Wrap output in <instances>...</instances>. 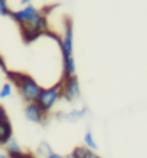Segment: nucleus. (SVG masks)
I'll return each mask as SVG.
<instances>
[{
  "mask_svg": "<svg viewBox=\"0 0 147 158\" xmlns=\"http://www.w3.org/2000/svg\"><path fill=\"white\" fill-rule=\"evenodd\" d=\"M13 84L18 89V93L26 103L37 102L42 86L34 80V78L25 73H9Z\"/></svg>",
  "mask_w": 147,
  "mask_h": 158,
  "instance_id": "obj_1",
  "label": "nucleus"
},
{
  "mask_svg": "<svg viewBox=\"0 0 147 158\" xmlns=\"http://www.w3.org/2000/svg\"><path fill=\"white\" fill-rule=\"evenodd\" d=\"M20 26H21V31L24 38L26 41H31V39H35L37 37L42 35L43 33L47 31L48 20L46 13L42 12V10H38L29 21Z\"/></svg>",
  "mask_w": 147,
  "mask_h": 158,
  "instance_id": "obj_2",
  "label": "nucleus"
},
{
  "mask_svg": "<svg viewBox=\"0 0 147 158\" xmlns=\"http://www.w3.org/2000/svg\"><path fill=\"white\" fill-rule=\"evenodd\" d=\"M60 98H61V82L50 88H42L39 97L37 99V103L42 107L44 112L48 114Z\"/></svg>",
  "mask_w": 147,
  "mask_h": 158,
  "instance_id": "obj_3",
  "label": "nucleus"
},
{
  "mask_svg": "<svg viewBox=\"0 0 147 158\" xmlns=\"http://www.w3.org/2000/svg\"><path fill=\"white\" fill-rule=\"evenodd\" d=\"M61 98H64L68 102L76 101L80 98L81 95V89H80V82L76 76H72L65 80H61Z\"/></svg>",
  "mask_w": 147,
  "mask_h": 158,
  "instance_id": "obj_4",
  "label": "nucleus"
},
{
  "mask_svg": "<svg viewBox=\"0 0 147 158\" xmlns=\"http://www.w3.org/2000/svg\"><path fill=\"white\" fill-rule=\"evenodd\" d=\"M60 48L63 52V58L73 55V27L70 21H68L63 35L60 38Z\"/></svg>",
  "mask_w": 147,
  "mask_h": 158,
  "instance_id": "obj_5",
  "label": "nucleus"
},
{
  "mask_svg": "<svg viewBox=\"0 0 147 158\" xmlns=\"http://www.w3.org/2000/svg\"><path fill=\"white\" fill-rule=\"evenodd\" d=\"M47 112H44L42 110V107L39 106L37 102H30L26 103L25 106V116L29 122L33 123H42L44 119H46Z\"/></svg>",
  "mask_w": 147,
  "mask_h": 158,
  "instance_id": "obj_6",
  "label": "nucleus"
},
{
  "mask_svg": "<svg viewBox=\"0 0 147 158\" xmlns=\"http://www.w3.org/2000/svg\"><path fill=\"white\" fill-rule=\"evenodd\" d=\"M37 12H38V9L34 7L33 4H26L24 8L17 9V10H12L10 17H12L18 25H22V24H25V22L29 21Z\"/></svg>",
  "mask_w": 147,
  "mask_h": 158,
  "instance_id": "obj_7",
  "label": "nucleus"
},
{
  "mask_svg": "<svg viewBox=\"0 0 147 158\" xmlns=\"http://www.w3.org/2000/svg\"><path fill=\"white\" fill-rule=\"evenodd\" d=\"M12 124L9 119L0 122V146H5L12 139Z\"/></svg>",
  "mask_w": 147,
  "mask_h": 158,
  "instance_id": "obj_8",
  "label": "nucleus"
},
{
  "mask_svg": "<svg viewBox=\"0 0 147 158\" xmlns=\"http://www.w3.org/2000/svg\"><path fill=\"white\" fill-rule=\"evenodd\" d=\"M72 76H76V60L73 55L63 58V80Z\"/></svg>",
  "mask_w": 147,
  "mask_h": 158,
  "instance_id": "obj_9",
  "label": "nucleus"
},
{
  "mask_svg": "<svg viewBox=\"0 0 147 158\" xmlns=\"http://www.w3.org/2000/svg\"><path fill=\"white\" fill-rule=\"evenodd\" d=\"M74 158H93L94 153L91 149H89L87 146H77V148L73 149V152L70 153Z\"/></svg>",
  "mask_w": 147,
  "mask_h": 158,
  "instance_id": "obj_10",
  "label": "nucleus"
},
{
  "mask_svg": "<svg viewBox=\"0 0 147 158\" xmlns=\"http://www.w3.org/2000/svg\"><path fill=\"white\" fill-rule=\"evenodd\" d=\"M83 141H85V146H87L89 149L95 150V149L98 148V145L95 144V140H94V137H93V133H91V132H87L86 135H85Z\"/></svg>",
  "mask_w": 147,
  "mask_h": 158,
  "instance_id": "obj_11",
  "label": "nucleus"
},
{
  "mask_svg": "<svg viewBox=\"0 0 147 158\" xmlns=\"http://www.w3.org/2000/svg\"><path fill=\"white\" fill-rule=\"evenodd\" d=\"M12 9L9 8L7 0H0V16H10Z\"/></svg>",
  "mask_w": 147,
  "mask_h": 158,
  "instance_id": "obj_12",
  "label": "nucleus"
},
{
  "mask_svg": "<svg viewBox=\"0 0 147 158\" xmlns=\"http://www.w3.org/2000/svg\"><path fill=\"white\" fill-rule=\"evenodd\" d=\"M85 115H86V111H85V110H73V111H70L69 112V114H68V115H65V118H68V119H81V118L82 116H85Z\"/></svg>",
  "mask_w": 147,
  "mask_h": 158,
  "instance_id": "obj_13",
  "label": "nucleus"
},
{
  "mask_svg": "<svg viewBox=\"0 0 147 158\" xmlns=\"http://www.w3.org/2000/svg\"><path fill=\"white\" fill-rule=\"evenodd\" d=\"M10 94H12V86H10L9 84H4L2 89H0V98L2 99L8 98Z\"/></svg>",
  "mask_w": 147,
  "mask_h": 158,
  "instance_id": "obj_14",
  "label": "nucleus"
},
{
  "mask_svg": "<svg viewBox=\"0 0 147 158\" xmlns=\"http://www.w3.org/2000/svg\"><path fill=\"white\" fill-rule=\"evenodd\" d=\"M7 119H8L7 111H5V109H4V106H3V105H0V122L7 120Z\"/></svg>",
  "mask_w": 147,
  "mask_h": 158,
  "instance_id": "obj_15",
  "label": "nucleus"
},
{
  "mask_svg": "<svg viewBox=\"0 0 147 158\" xmlns=\"http://www.w3.org/2000/svg\"><path fill=\"white\" fill-rule=\"evenodd\" d=\"M46 158H64V157H61V156L58 154V153H54V152H51V153H50Z\"/></svg>",
  "mask_w": 147,
  "mask_h": 158,
  "instance_id": "obj_16",
  "label": "nucleus"
},
{
  "mask_svg": "<svg viewBox=\"0 0 147 158\" xmlns=\"http://www.w3.org/2000/svg\"><path fill=\"white\" fill-rule=\"evenodd\" d=\"M0 67L4 69V72H7V68H5V64H4V60L2 58V55H0Z\"/></svg>",
  "mask_w": 147,
  "mask_h": 158,
  "instance_id": "obj_17",
  "label": "nucleus"
},
{
  "mask_svg": "<svg viewBox=\"0 0 147 158\" xmlns=\"http://www.w3.org/2000/svg\"><path fill=\"white\" fill-rule=\"evenodd\" d=\"M29 2H31V0H21V4H27Z\"/></svg>",
  "mask_w": 147,
  "mask_h": 158,
  "instance_id": "obj_18",
  "label": "nucleus"
},
{
  "mask_svg": "<svg viewBox=\"0 0 147 158\" xmlns=\"http://www.w3.org/2000/svg\"><path fill=\"white\" fill-rule=\"evenodd\" d=\"M0 158H8V156H5V154H0Z\"/></svg>",
  "mask_w": 147,
  "mask_h": 158,
  "instance_id": "obj_19",
  "label": "nucleus"
},
{
  "mask_svg": "<svg viewBox=\"0 0 147 158\" xmlns=\"http://www.w3.org/2000/svg\"><path fill=\"white\" fill-rule=\"evenodd\" d=\"M64 158H74V157H73L72 154H68V156H66V157H64Z\"/></svg>",
  "mask_w": 147,
  "mask_h": 158,
  "instance_id": "obj_20",
  "label": "nucleus"
},
{
  "mask_svg": "<svg viewBox=\"0 0 147 158\" xmlns=\"http://www.w3.org/2000/svg\"><path fill=\"white\" fill-rule=\"evenodd\" d=\"M93 158H101V157H99V156H97V154H94V157Z\"/></svg>",
  "mask_w": 147,
  "mask_h": 158,
  "instance_id": "obj_21",
  "label": "nucleus"
}]
</instances>
